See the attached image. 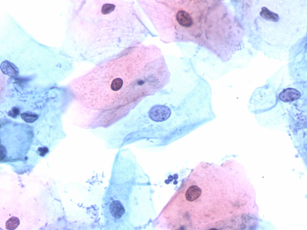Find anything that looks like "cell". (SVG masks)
Returning <instances> with one entry per match:
<instances>
[{"label": "cell", "instance_id": "obj_2", "mask_svg": "<svg viewBox=\"0 0 307 230\" xmlns=\"http://www.w3.org/2000/svg\"><path fill=\"white\" fill-rule=\"evenodd\" d=\"M171 111L166 106L156 105L153 106L149 110L148 114L150 118L156 122L164 121L170 116Z\"/></svg>", "mask_w": 307, "mask_h": 230}, {"label": "cell", "instance_id": "obj_7", "mask_svg": "<svg viewBox=\"0 0 307 230\" xmlns=\"http://www.w3.org/2000/svg\"><path fill=\"white\" fill-rule=\"evenodd\" d=\"M260 14L264 19L273 22H277L279 19V17L277 14L270 11L265 7L261 8Z\"/></svg>", "mask_w": 307, "mask_h": 230}, {"label": "cell", "instance_id": "obj_6", "mask_svg": "<svg viewBox=\"0 0 307 230\" xmlns=\"http://www.w3.org/2000/svg\"><path fill=\"white\" fill-rule=\"evenodd\" d=\"M201 193L202 190L200 188L196 185H192L186 191L185 197L187 201L192 202L198 198Z\"/></svg>", "mask_w": 307, "mask_h": 230}, {"label": "cell", "instance_id": "obj_5", "mask_svg": "<svg viewBox=\"0 0 307 230\" xmlns=\"http://www.w3.org/2000/svg\"><path fill=\"white\" fill-rule=\"evenodd\" d=\"M110 210L112 216L116 219L121 217L125 212L124 208L121 203L116 200L111 203L110 205Z\"/></svg>", "mask_w": 307, "mask_h": 230}, {"label": "cell", "instance_id": "obj_13", "mask_svg": "<svg viewBox=\"0 0 307 230\" xmlns=\"http://www.w3.org/2000/svg\"><path fill=\"white\" fill-rule=\"evenodd\" d=\"M5 152V149L4 147L3 146H1L0 149V159L1 161L4 158Z\"/></svg>", "mask_w": 307, "mask_h": 230}, {"label": "cell", "instance_id": "obj_9", "mask_svg": "<svg viewBox=\"0 0 307 230\" xmlns=\"http://www.w3.org/2000/svg\"><path fill=\"white\" fill-rule=\"evenodd\" d=\"M22 119L25 122L32 123L35 121L38 118V116L35 114L24 113L20 115Z\"/></svg>", "mask_w": 307, "mask_h": 230}, {"label": "cell", "instance_id": "obj_4", "mask_svg": "<svg viewBox=\"0 0 307 230\" xmlns=\"http://www.w3.org/2000/svg\"><path fill=\"white\" fill-rule=\"evenodd\" d=\"M0 69L4 75L11 78H15L18 76L19 71L17 67L13 63L5 60L1 63Z\"/></svg>", "mask_w": 307, "mask_h": 230}, {"label": "cell", "instance_id": "obj_8", "mask_svg": "<svg viewBox=\"0 0 307 230\" xmlns=\"http://www.w3.org/2000/svg\"><path fill=\"white\" fill-rule=\"evenodd\" d=\"M20 223L19 219L15 217H13L9 219L6 223V228L9 230H13L16 229Z\"/></svg>", "mask_w": 307, "mask_h": 230}, {"label": "cell", "instance_id": "obj_11", "mask_svg": "<svg viewBox=\"0 0 307 230\" xmlns=\"http://www.w3.org/2000/svg\"><path fill=\"white\" fill-rule=\"evenodd\" d=\"M19 109L17 108L14 107L8 113L9 116L12 117H16L19 114Z\"/></svg>", "mask_w": 307, "mask_h": 230}, {"label": "cell", "instance_id": "obj_3", "mask_svg": "<svg viewBox=\"0 0 307 230\" xmlns=\"http://www.w3.org/2000/svg\"><path fill=\"white\" fill-rule=\"evenodd\" d=\"M301 96L300 92L297 89L288 88L284 89L279 94V99L284 102H292L299 98Z\"/></svg>", "mask_w": 307, "mask_h": 230}, {"label": "cell", "instance_id": "obj_12", "mask_svg": "<svg viewBox=\"0 0 307 230\" xmlns=\"http://www.w3.org/2000/svg\"><path fill=\"white\" fill-rule=\"evenodd\" d=\"M38 151L41 156H44L48 152V149L46 147L40 148L38 149Z\"/></svg>", "mask_w": 307, "mask_h": 230}, {"label": "cell", "instance_id": "obj_10", "mask_svg": "<svg viewBox=\"0 0 307 230\" xmlns=\"http://www.w3.org/2000/svg\"><path fill=\"white\" fill-rule=\"evenodd\" d=\"M115 8V6L114 4H104L102 6L101 12L103 14H107L113 11Z\"/></svg>", "mask_w": 307, "mask_h": 230}, {"label": "cell", "instance_id": "obj_1", "mask_svg": "<svg viewBox=\"0 0 307 230\" xmlns=\"http://www.w3.org/2000/svg\"><path fill=\"white\" fill-rule=\"evenodd\" d=\"M191 12L186 11V21L183 26L192 28V41L198 39V41H208L211 38V31L213 30L214 22H211L210 14V7H207V1L192 0ZM192 40V41H193Z\"/></svg>", "mask_w": 307, "mask_h": 230}]
</instances>
